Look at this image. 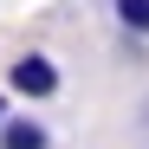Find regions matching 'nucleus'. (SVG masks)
Listing matches in <instances>:
<instances>
[{
	"instance_id": "nucleus-1",
	"label": "nucleus",
	"mask_w": 149,
	"mask_h": 149,
	"mask_svg": "<svg viewBox=\"0 0 149 149\" xmlns=\"http://www.w3.org/2000/svg\"><path fill=\"white\" fill-rule=\"evenodd\" d=\"M58 65L45 58V52H19L13 65H7V91L13 97H33V104H45V97H58Z\"/></svg>"
},
{
	"instance_id": "nucleus-2",
	"label": "nucleus",
	"mask_w": 149,
	"mask_h": 149,
	"mask_svg": "<svg viewBox=\"0 0 149 149\" xmlns=\"http://www.w3.org/2000/svg\"><path fill=\"white\" fill-rule=\"evenodd\" d=\"M0 149H52V136H45L39 117H7L0 123Z\"/></svg>"
},
{
	"instance_id": "nucleus-3",
	"label": "nucleus",
	"mask_w": 149,
	"mask_h": 149,
	"mask_svg": "<svg viewBox=\"0 0 149 149\" xmlns=\"http://www.w3.org/2000/svg\"><path fill=\"white\" fill-rule=\"evenodd\" d=\"M110 13L130 39H149V0H110Z\"/></svg>"
},
{
	"instance_id": "nucleus-4",
	"label": "nucleus",
	"mask_w": 149,
	"mask_h": 149,
	"mask_svg": "<svg viewBox=\"0 0 149 149\" xmlns=\"http://www.w3.org/2000/svg\"><path fill=\"white\" fill-rule=\"evenodd\" d=\"M0 123H7V97H0Z\"/></svg>"
}]
</instances>
